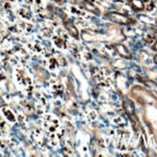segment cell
<instances>
[{
	"label": "cell",
	"instance_id": "cell-6",
	"mask_svg": "<svg viewBox=\"0 0 157 157\" xmlns=\"http://www.w3.org/2000/svg\"><path fill=\"white\" fill-rule=\"evenodd\" d=\"M129 5L136 12H141L145 9V4L142 0H129Z\"/></svg>",
	"mask_w": 157,
	"mask_h": 157
},
{
	"label": "cell",
	"instance_id": "cell-7",
	"mask_svg": "<svg viewBox=\"0 0 157 157\" xmlns=\"http://www.w3.org/2000/svg\"><path fill=\"white\" fill-rule=\"evenodd\" d=\"M152 49L154 50V51H157V42L153 44V46H152Z\"/></svg>",
	"mask_w": 157,
	"mask_h": 157
},
{
	"label": "cell",
	"instance_id": "cell-8",
	"mask_svg": "<svg viewBox=\"0 0 157 157\" xmlns=\"http://www.w3.org/2000/svg\"><path fill=\"white\" fill-rule=\"evenodd\" d=\"M153 61H154V63L157 65V54H156V55L154 56V58H153Z\"/></svg>",
	"mask_w": 157,
	"mask_h": 157
},
{
	"label": "cell",
	"instance_id": "cell-5",
	"mask_svg": "<svg viewBox=\"0 0 157 157\" xmlns=\"http://www.w3.org/2000/svg\"><path fill=\"white\" fill-rule=\"evenodd\" d=\"M82 6H83V8L88 12L93 13L94 15H100V10L92 2L89 1V0H84V1L82 2Z\"/></svg>",
	"mask_w": 157,
	"mask_h": 157
},
{
	"label": "cell",
	"instance_id": "cell-3",
	"mask_svg": "<svg viewBox=\"0 0 157 157\" xmlns=\"http://www.w3.org/2000/svg\"><path fill=\"white\" fill-rule=\"evenodd\" d=\"M122 107H124V110L126 113V115L129 117L131 121L133 120V118H136V115H135V105L133 103V101L125 98L122 102Z\"/></svg>",
	"mask_w": 157,
	"mask_h": 157
},
{
	"label": "cell",
	"instance_id": "cell-2",
	"mask_svg": "<svg viewBox=\"0 0 157 157\" xmlns=\"http://www.w3.org/2000/svg\"><path fill=\"white\" fill-rule=\"evenodd\" d=\"M63 24L65 26V28L67 29V31L69 32V34L73 37L74 39L78 40L79 39V32L77 30V28L75 27V25H74V23L72 22V20L69 19V18H66L63 20Z\"/></svg>",
	"mask_w": 157,
	"mask_h": 157
},
{
	"label": "cell",
	"instance_id": "cell-9",
	"mask_svg": "<svg viewBox=\"0 0 157 157\" xmlns=\"http://www.w3.org/2000/svg\"><path fill=\"white\" fill-rule=\"evenodd\" d=\"M53 1H55L57 3H61V2H62V0H53Z\"/></svg>",
	"mask_w": 157,
	"mask_h": 157
},
{
	"label": "cell",
	"instance_id": "cell-1",
	"mask_svg": "<svg viewBox=\"0 0 157 157\" xmlns=\"http://www.w3.org/2000/svg\"><path fill=\"white\" fill-rule=\"evenodd\" d=\"M104 18L108 19L111 22L121 25H128L133 22V20L128 16L119 12H107L104 13Z\"/></svg>",
	"mask_w": 157,
	"mask_h": 157
},
{
	"label": "cell",
	"instance_id": "cell-4",
	"mask_svg": "<svg viewBox=\"0 0 157 157\" xmlns=\"http://www.w3.org/2000/svg\"><path fill=\"white\" fill-rule=\"evenodd\" d=\"M114 49L122 58L127 59V60H130L132 58V55H131L130 51L127 49V47L124 44H114Z\"/></svg>",
	"mask_w": 157,
	"mask_h": 157
}]
</instances>
